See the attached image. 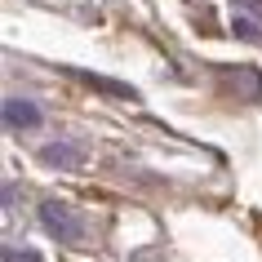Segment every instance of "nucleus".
<instances>
[{
	"mask_svg": "<svg viewBox=\"0 0 262 262\" xmlns=\"http://www.w3.org/2000/svg\"><path fill=\"white\" fill-rule=\"evenodd\" d=\"M40 222H45V231L54 235V240H62V245H80L84 222L76 218V209H71V205H62V200H45V205H40Z\"/></svg>",
	"mask_w": 262,
	"mask_h": 262,
	"instance_id": "nucleus-1",
	"label": "nucleus"
},
{
	"mask_svg": "<svg viewBox=\"0 0 262 262\" xmlns=\"http://www.w3.org/2000/svg\"><path fill=\"white\" fill-rule=\"evenodd\" d=\"M235 5V31L240 36H262V0H231Z\"/></svg>",
	"mask_w": 262,
	"mask_h": 262,
	"instance_id": "nucleus-2",
	"label": "nucleus"
},
{
	"mask_svg": "<svg viewBox=\"0 0 262 262\" xmlns=\"http://www.w3.org/2000/svg\"><path fill=\"white\" fill-rule=\"evenodd\" d=\"M5 124H9V129H36V124H40V111L31 107L27 98H9V102H5Z\"/></svg>",
	"mask_w": 262,
	"mask_h": 262,
	"instance_id": "nucleus-3",
	"label": "nucleus"
},
{
	"mask_svg": "<svg viewBox=\"0 0 262 262\" xmlns=\"http://www.w3.org/2000/svg\"><path fill=\"white\" fill-rule=\"evenodd\" d=\"M45 165L76 169V165H80V151H76V147H45Z\"/></svg>",
	"mask_w": 262,
	"mask_h": 262,
	"instance_id": "nucleus-4",
	"label": "nucleus"
}]
</instances>
